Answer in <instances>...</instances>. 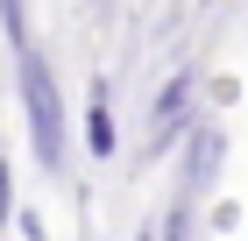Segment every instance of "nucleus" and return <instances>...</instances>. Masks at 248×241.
Masks as SVG:
<instances>
[{
  "instance_id": "423d86ee",
  "label": "nucleus",
  "mask_w": 248,
  "mask_h": 241,
  "mask_svg": "<svg viewBox=\"0 0 248 241\" xmlns=\"http://www.w3.org/2000/svg\"><path fill=\"white\" fill-rule=\"evenodd\" d=\"M142 241H156V234H142Z\"/></svg>"
},
{
  "instance_id": "20e7f679",
  "label": "nucleus",
  "mask_w": 248,
  "mask_h": 241,
  "mask_svg": "<svg viewBox=\"0 0 248 241\" xmlns=\"http://www.w3.org/2000/svg\"><path fill=\"white\" fill-rule=\"evenodd\" d=\"M85 142H93V156H114V113H107V99H93V113H85Z\"/></svg>"
},
{
  "instance_id": "f03ea898",
  "label": "nucleus",
  "mask_w": 248,
  "mask_h": 241,
  "mask_svg": "<svg viewBox=\"0 0 248 241\" xmlns=\"http://www.w3.org/2000/svg\"><path fill=\"white\" fill-rule=\"evenodd\" d=\"M191 93H199V78H191V71H177L170 85L156 93V107H149L156 149H163V142H177V135H191Z\"/></svg>"
},
{
  "instance_id": "f257e3e1",
  "label": "nucleus",
  "mask_w": 248,
  "mask_h": 241,
  "mask_svg": "<svg viewBox=\"0 0 248 241\" xmlns=\"http://www.w3.org/2000/svg\"><path fill=\"white\" fill-rule=\"evenodd\" d=\"M21 113H29V149H36L43 170H64V149H71V121H64V93L57 71L43 64L36 50H21Z\"/></svg>"
},
{
  "instance_id": "39448f33",
  "label": "nucleus",
  "mask_w": 248,
  "mask_h": 241,
  "mask_svg": "<svg viewBox=\"0 0 248 241\" xmlns=\"http://www.w3.org/2000/svg\"><path fill=\"white\" fill-rule=\"evenodd\" d=\"M7 220H15V170L0 163V227H7Z\"/></svg>"
},
{
  "instance_id": "7ed1b4c3",
  "label": "nucleus",
  "mask_w": 248,
  "mask_h": 241,
  "mask_svg": "<svg viewBox=\"0 0 248 241\" xmlns=\"http://www.w3.org/2000/svg\"><path fill=\"white\" fill-rule=\"evenodd\" d=\"M220 128L213 121H191V149H185V192H206V177H213V163H220Z\"/></svg>"
}]
</instances>
